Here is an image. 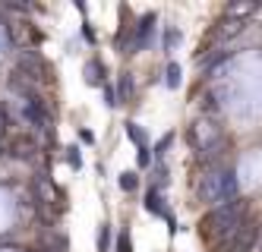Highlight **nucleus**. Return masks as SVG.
Listing matches in <instances>:
<instances>
[{
    "label": "nucleus",
    "instance_id": "3",
    "mask_svg": "<svg viewBox=\"0 0 262 252\" xmlns=\"http://www.w3.org/2000/svg\"><path fill=\"white\" fill-rule=\"evenodd\" d=\"M190 142H193V148H196L199 154H215V151L224 145L221 132H218L209 120H199V123L190 129Z\"/></svg>",
    "mask_w": 262,
    "mask_h": 252
},
{
    "label": "nucleus",
    "instance_id": "6",
    "mask_svg": "<svg viewBox=\"0 0 262 252\" xmlns=\"http://www.w3.org/2000/svg\"><path fill=\"white\" fill-rule=\"evenodd\" d=\"M243 26H247V22H243V19H234V16H228V19H224V22L218 26V38H234V35H240L243 32Z\"/></svg>",
    "mask_w": 262,
    "mask_h": 252
},
{
    "label": "nucleus",
    "instance_id": "5",
    "mask_svg": "<svg viewBox=\"0 0 262 252\" xmlns=\"http://www.w3.org/2000/svg\"><path fill=\"white\" fill-rule=\"evenodd\" d=\"M145 211H152V215H158V218H167V221H171V215H167L164 199H161V192H158V189H148V196H145ZM171 224H174V221H171Z\"/></svg>",
    "mask_w": 262,
    "mask_h": 252
},
{
    "label": "nucleus",
    "instance_id": "8",
    "mask_svg": "<svg viewBox=\"0 0 262 252\" xmlns=\"http://www.w3.org/2000/svg\"><path fill=\"white\" fill-rule=\"evenodd\" d=\"M129 95H133V76H129V73H123V76H120V85H117V95H114V98H117V104H120V101H126V98H129Z\"/></svg>",
    "mask_w": 262,
    "mask_h": 252
},
{
    "label": "nucleus",
    "instance_id": "13",
    "mask_svg": "<svg viewBox=\"0 0 262 252\" xmlns=\"http://www.w3.org/2000/svg\"><path fill=\"white\" fill-rule=\"evenodd\" d=\"M67 161H70V167H82V154H79V148H67Z\"/></svg>",
    "mask_w": 262,
    "mask_h": 252
},
{
    "label": "nucleus",
    "instance_id": "1",
    "mask_svg": "<svg viewBox=\"0 0 262 252\" xmlns=\"http://www.w3.org/2000/svg\"><path fill=\"white\" fill-rule=\"evenodd\" d=\"M243 202L240 199H231V202H224L218 205L209 218L202 221V237L209 240V246H231L234 237H237V230L243 227Z\"/></svg>",
    "mask_w": 262,
    "mask_h": 252
},
{
    "label": "nucleus",
    "instance_id": "12",
    "mask_svg": "<svg viewBox=\"0 0 262 252\" xmlns=\"http://www.w3.org/2000/svg\"><path fill=\"white\" fill-rule=\"evenodd\" d=\"M180 44V32L177 29H167V35H164V51H174Z\"/></svg>",
    "mask_w": 262,
    "mask_h": 252
},
{
    "label": "nucleus",
    "instance_id": "2",
    "mask_svg": "<svg viewBox=\"0 0 262 252\" xmlns=\"http://www.w3.org/2000/svg\"><path fill=\"white\" fill-rule=\"evenodd\" d=\"M199 199L202 202H215V205H224V202L237 199L234 170H212V173H205L202 183H199Z\"/></svg>",
    "mask_w": 262,
    "mask_h": 252
},
{
    "label": "nucleus",
    "instance_id": "14",
    "mask_svg": "<svg viewBox=\"0 0 262 252\" xmlns=\"http://www.w3.org/2000/svg\"><path fill=\"white\" fill-rule=\"evenodd\" d=\"M107 240H111V227L101 224V234H98V252H107Z\"/></svg>",
    "mask_w": 262,
    "mask_h": 252
},
{
    "label": "nucleus",
    "instance_id": "16",
    "mask_svg": "<svg viewBox=\"0 0 262 252\" xmlns=\"http://www.w3.org/2000/svg\"><path fill=\"white\" fill-rule=\"evenodd\" d=\"M152 164V154H148V148H139V167H148Z\"/></svg>",
    "mask_w": 262,
    "mask_h": 252
},
{
    "label": "nucleus",
    "instance_id": "7",
    "mask_svg": "<svg viewBox=\"0 0 262 252\" xmlns=\"http://www.w3.org/2000/svg\"><path fill=\"white\" fill-rule=\"evenodd\" d=\"M101 79H104V66L98 60H89L85 63V82L89 85H101Z\"/></svg>",
    "mask_w": 262,
    "mask_h": 252
},
{
    "label": "nucleus",
    "instance_id": "11",
    "mask_svg": "<svg viewBox=\"0 0 262 252\" xmlns=\"http://www.w3.org/2000/svg\"><path fill=\"white\" fill-rule=\"evenodd\" d=\"M164 82H167V88H177L180 85V66L177 63H167V79Z\"/></svg>",
    "mask_w": 262,
    "mask_h": 252
},
{
    "label": "nucleus",
    "instance_id": "10",
    "mask_svg": "<svg viewBox=\"0 0 262 252\" xmlns=\"http://www.w3.org/2000/svg\"><path fill=\"white\" fill-rule=\"evenodd\" d=\"M126 135H129V139H133L139 148H145V132H142L136 123H126Z\"/></svg>",
    "mask_w": 262,
    "mask_h": 252
},
{
    "label": "nucleus",
    "instance_id": "9",
    "mask_svg": "<svg viewBox=\"0 0 262 252\" xmlns=\"http://www.w3.org/2000/svg\"><path fill=\"white\" fill-rule=\"evenodd\" d=\"M136 186H139V177H136L133 170H126V173H120V189H126V192H133Z\"/></svg>",
    "mask_w": 262,
    "mask_h": 252
},
{
    "label": "nucleus",
    "instance_id": "17",
    "mask_svg": "<svg viewBox=\"0 0 262 252\" xmlns=\"http://www.w3.org/2000/svg\"><path fill=\"white\" fill-rule=\"evenodd\" d=\"M167 145H171V135H164V139L158 142V148H155V154H158V158H161V154H164V148H167Z\"/></svg>",
    "mask_w": 262,
    "mask_h": 252
},
{
    "label": "nucleus",
    "instance_id": "15",
    "mask_svg": "<svg viewBox=\"0 0 262 252\" xmlns=\"http://www.w3.org/2000/svg\"><path fill=\"white\" fill-rule=\"evenodd\" d=\"M117 252H133V243H129L126 234H120V240H117Z\"/></svg>",
    "mask_w": 262,
    "mask_h": 252
},
{
    "label": "nucleus",
    "instance_id": "4",
    "mask_svg": "<svg viewBox=\"0 0 262 252\" xmlns=\"http://www.w3.org/2000/svg\"><path fill=\"white\" fill-rule=\"evenodd\" d=\"M152 26H155V13H145V16L139 19V26H136V41H133L136 51H142V48L148 44V32H152Z\"/></svg>",
    "mask_w": 262,
    "mask_h": 252
}]
</instances>
